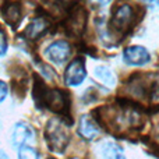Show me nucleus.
I'll return each mask as SVG.
<instances>
[{
    "mask_svg": "<svg viewBox=\"0 0 159 159\" xmlns=\"http://www.w3.org/2000/svg\"><path fill=\"white\" fill-rule=\"evenodd\" d=\"M137 22V11L130 3H119L115 7L109 21V28L116 35L124 36Z\"/></svg>",
    "mask_w": 159,
    "mask_h": 159,
    "instance_id": "obj_1",
    "label": "nucleus"
},
{
    "mask_svg": "<svg viewBox=\"0 0 159 159\" xmlns=\"http://www.w3.org/2000/svg\"><path fill=\"white\" fill-rule=\"evenodd\" d=\"M45 137H46V143L50 151L55 152H63V149L66 148L70 141L69 129L64 124V121L57 117L50 119L48 121Z\"/></svg>",
    "mask_w": 159,
    "mask_h": 159,
    "instance_id": "obj_2",
    "label": "nucleus"
},
{
    "mask_svg": "<svg viewBox=\"0 0 159 159\" xmlns=\"http://www.w3.org/2000/svg\"><path fill=\"white\" fill-rule=\"evenodd\" d=\"M88 13L82 4H73L70 6L69 11H67V18L64 22V28H66L67 34L73 36L82 35L87 25Z\"/></svg>",
    "mask_w": 159,
    "mask_h": 159,
    "instance_id": "obj_3",
    "label": "nucleus"
},
{
    "mask_svg": "<svg viewBox=\"0 0 159 159\" xmlns=\"http://www.w3.org/2000/svg\"><path fill=\"white\" fill-rule=\"evenodd\" d=\"M71 53H73L71 45L67 41H64V39H59V41L52 42L45 50V56H46L48 60L57 64V66H61V64L66 63L71 57Z\"/></svg>",
    "mask_w": 159,
    "mask_h": 159,
    "instance_id": "obj_4",
    "label": "nucleus"
},
{
    "mask_svg": "<svg viewBox=\"0 0 159 159\" xmlns=\"http://www.w3.org/2000/svg\"><path fill=\"white\" fill-rule=\"evenodd\" d=\"M87 78V67H85L84 59L77 57L71 60L64 71V82L70 87H78Z\"/></svg>",
    "mask_w": 159,
    "mask_h": 159,
    "instance_id": "obj_5",
    "label": "nucleus"
},
{
    "mask_svg": "<svg viewBox=\"0 0 159 159\" xmlns=\"http://www.w3.org/2000/svg\"><path fill=\"white\" fill-rule=\"evenodd\" d=\"M123 60L129 66H145L151 61V53L148 49L140 45H131L123 50Z\"/></svg>",
    "mask_w": 159,
    "mask_h": 159,
    "instance_id": "obj_6",
    "label": "nucleus"
},
{
    "mask_svg": "<svg viewBox=\"0 0 159 159\" xmlns=\"http://www.w3.org/2000/svg\"><path fill=\"white\" fill-rule=\"evenodd\" d=\"M49 28H50V21H49L48 14L45 13L43 16L38 14V16L27 25V28H25V36H27L30 41H36V39H39L42 35H45V34L49 31Z\"/></svg>",
    "mask_w": 159,
    "mask_h": 159,
    "instance_id": "obj_7",
    "label": "nucleus"
},
{
    "mask_svg": "<svg viewBox=\"0 0 159 159\" xmlns=\"http://www.w3.org/2000/svg\"><path fill=\"white\" fill-rule=\"evenodd\" d=\"M99 133H101V129H99V124L95 119H92L89 115L81 116L80 123H78V134L84 140H87V141L95 140L99 135Z\"/></svg>",
    "mask_w": 159,
    "mask_h": 159,
    "instance_id": "obj_8",
    "label": "nucleus"
},
{
    "mask_svg": "<svg viewBox=\"0 0 159 159\" xmlns=\"http://www.w3.org/2000/svg\"><path fill=\"white\" fill-rule=\"evenodd\" d=\"M32 138H34V131L27 123L18 121L14 126L13 133H11V144H13V147L25 145V143L31 141Z\"/></svg>",
    "mask_w": 159,
    "mask_h": 159,
    "instance_id": "obj_9",
    "label": "nucleus"
},
{
    "mask_svg": "<svg viewBox=\"0 0 159 159\" xmlns=\"http://www.w3.org/2000/svg\"><path fill=\"white\" fill-rule=\"evenodd\" d=\"M2 13H3L4 21L10 27H17L22 18V7L20 3H16V2L6 3L2 8Z\"/></svg>",
    "mask_w": 159,
    "mask_h": 159,
    "instance_id": "obj_10",
    "label": "nucleus"
},
{
    "mask_svg": "<svg viewBox=\"0 0 159 159\" xmlns=\"http://www.w3.org/2000/svg\"><path fill=\"white\" fill-rule=\"evenodd\" d=\"M99 152L102 159H126L123 148L113 141H103L99 147Z\"/></svg>",
    "mask_w": 159,
    "mask_h": 159,
    "instance_id": "obj_11",
    "label": "nucleus"
},
{
    "mask_svg": "<svg viewBox=\"0 0 159 159\" xmlns=\"http://www.w3.org/2000/svg\"><path fill=\"white\" fill-rule=\"evenodd\" d=\"M93 75L98 81H101L107 88H113L116 85V75L106 66H96L93 70Z\"/></svg>",
    "mask_w": 159,
    "mask_h": 159,
    "instance_id": "obj_12",
    "label": "nucleus"
},
{
    "mask_svg": "<svg viewBox=\"0 0 159 159\" xmlns=\"http://www.w3.org/2000/svg\"><path fill=\"white\" fill-rule=\"evenodd\" d=\"M18 159H39V155L32 147L21 145L18 149Z\"/></svg>",
    "mask_w": 159,
    "mask_h": 159,
    "instance_id": "obj_13",
    "label": "nucleus"
},
{
    "mask_svg": "<svg viewBox=\"0 0 159 159\" xmlns=\"http://www.w3.org/2000/svg\"><path fill=\"white\" fill-rule=\"evenodd\" d=\"M6 52H7V39L3 30H0V56L6 55Z\"/></svg>",
    "mask_w": 159,
    "mask_h": 159,
    "instance_id": "obj_14",
    "label": "nucleus"
},
{
    "mask_svg": "<svg viewBox=\"0 0 159 159\" xmlns=\"http://www.w3.org/2000/svg\"><path fill=\"white\" fill-rule=\"evenodd\" d=\"M7 85H6V82H3L2 80H0V103H2L3 101L6 99V96H7Z\"/></svg>",
    "mask_w": 159,
    "mask_h": 159,
    "instance_id": "obj_15",
    "label": "nucleus"
},
{
    "mask_svg": "<svg viewBox=\"0 0 159 159\" xmlns=\"http://www.w3.org/2000/svg\"><path fill=\"white\" fill-rule=\"evenodd\" d=\"M141 2H143L145 6H148L149 8H152V10L159 8V0H141Z\"/></svg>",
    "mask_w": 159,
    "mask_h": 159,
    "instance_id": "obj_16",
    "label": "nucleus"
},
{
    "mask_svg": "<svg viewBox=\"0 0 159 159\" xmlns=\"http://www.w3.org/2000/svg\"><path fill=\"white\" fill-rule=\"evenodd\" d=\"M113 0H92V3L95 6H98V7H105V6L110 4Z\"/></svg>",
    "mask_w": 159,
    "mask_h": 159,
    "instance_id": "obj_17",
    "label": "nucleus"
},
{
    "mask_svg": "<svg viewBox=\"0 0 159 159\" xmlns=\"http://www.w3.org/2000/svg\"><path fill=\"white\" fill-rule=\"evenodd\" d=\"M0 159H10V158H8V155L4 151H0Z\"/></svg>",
    "mask_w": 159,
    "mask_h": 159,
    "instance_id": "obj_18",
    "label": "nucleus"
},
{
    "mask_svg": "<svg viewBox=\"0 0 159 159\" xmlns=\"http://www.w3.org/2000/svg\"><path fill=\"white\" fill-rule=\"evenodd\" d=\"M155 135H157V138L159 140V121L157 123V127H155Z\"/></svg>",
    "mask_w": 159,
    "mask_h": 159,
    "instance_id": "obj_19",
    "label": "nucleus"
}]
</instances>
